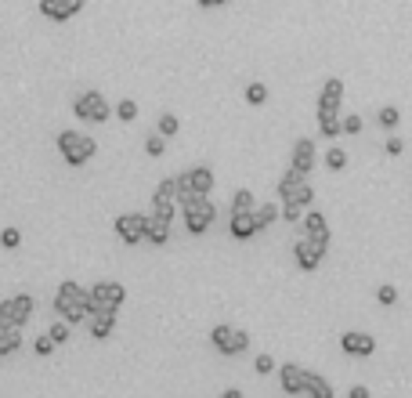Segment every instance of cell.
Listing matches in <instances>:
<instances>
[{"label": "cell", "mask_w": 412, "mask_h": 398, "mask_svg": "<svg viewBox=\"0 0 412 398\" xmlns=\"http://www.w3.org/2000/svg\"><path fill=\"white\" fill-rule=\"evenodd\" d=\"M83 301H87V290L80 286V283H73V279H65L62 286H58V293H55V311L65 319V322H83L87 319V308H83Z\"/></svg>", "instance_id": "obj_1"}, {"label": "cell", "mask_w": 412, "mask_h": 398, "mask_svg": "<svg viewBox=\"0 0 412 398\" xmlns=\"http://www.w3.org/2000/svg\"><path fill=\"white\" fill-rule=\"evenodd\" d=\"M58 152H62V159L69 166H83V163L94 159L98 141L91 134H80V131H62L58 134Z\"/></svg>", "instance_id": "obj_2"}, {"label": "cell", "mask_w": 412, "mask_h": 398, "mask_svg": "<svg viewBox=\"0 0 412 398\" xmlns=\"http://www.w3.org/2000/svg\"><path fill=\"white\" fill-rule=\"evenodd\" d=\"M123 301H127V286L123 283H94L91 290H87V301H83V308H87V319L94 315V311H101V308H123Z\"/></svg>", "instance_id": "obj_3"}, {"label": "cell", "mask_w": 412, "mask_h": 398, "mask_svg": "<svg viewBox=\"0 0 412 398\" xmlns=\"http://www.w3.org/2000/svg\"><path fill=\"white\" fill-rule=\"evenodd\" d=\"M181 211H185V228L192 236H203L217 218V206L210 203V196H192L188 203H181Z\"/></svg>", "instance_id": "obj_4"}, {"label": "cell", "mask_w": 412, "mask_h": 398, "mask_svg": "<svg viewBox=\"0 0 412 398\" xmlns=\"http://www.w3.org/2000/svg\"><path fill=\"white\" fill-rule=\"evenodd\" d=\"M73 113H76L83 123H108V116H113L116 109L105 101L101 91H83V94L73 101Z\"/></svg>", "instance_id": "obj_5"}, {"label": "cell", "mask_w": 412, "mask_h": 398, "mask_svg": "<svg viewBox=\"0 0 412 398\" xmlns=\"http://www.w3.org/2000/svg\"><path fill=\"white\" fill-rule=\"evenodd\" d=\"M113 228H116V236H120L127 246H138V243H145L148 214H120V218L113 221Z\"/></svg>", "instance_id": "obj_6"}, {"label": "cell", "mask_w": 412, "mask_h": 398, "mask_svg": "<svg viewBox=\"0 0 412 398\" xmlns=\"http://www.w3.org/2000/svg\"><path fill=\"white\" fill-rule=\"evenodd\" d=\"M300 236H308L311 243H318L322 250H329V225H325V214H318V211H308L300 218Z\"/></svg>", "instance_id": "obj_7"}, {"label": "cell", "mask_w": 412, "mask_h": 398, "mask_svg": "<svg viewBox=\"0 0 412 398\" xmlns=\"http://www.w3.org/2000/svg\"><path fill=\"white\" fill-rule=\"evenodd\" d=\"M293 257H297V268H300V271H315V268L322 264V257H325V250H322L318 243H311L308 236H300L297 246H293Z\"/></svg>", "instance_id": "obj_8"}, {"label": "cell", "mask_w": 412, "mask_h": 398, "mask_svg": "<svg viewBox=\"0 0 412 398\" xmlns=\"http://www.w3.org/2000/svg\"><path fill=\"white\" fill-rule=\"evenodd\" d=\"M228 232H232V239H239V243L253 239V236L260 232L253 211H232V214H228Z\"/></svg>", "instance_id": "obj_9"}, {"label": "cell", "mask_w": 412, "mask_h": 398, "mask_svg": "<svg viewBox=\"0 0 412 398\" xmlns=\"http://www.w3.org/2000/svg\"><path fill=\"white\" fill-rule=\"evenodd\" d=\"M80 8H83L80 0H40V15L48 22H69Z\"/></svg>", "instance_id": "obj_10"}, {"label": "cell", "mask_w": 412, "mask_h": 398, "mask_svg": "<svg viewBox=\"0 0 412 398\" xmlns=\"http://www.w3.org/2000/svg\"><path fill=\"white\" fill-rule=\"evenodd\" d=\"M340 348L343 355H358V359H369V355L376 351V341L369 337V333H358V329H347L340 337Z\"/></svg>", "instance_id": "obj_11"}, {"label": "cell", "mask_w": 412, "mask_h": 398, "mask_svg": "<svg viewBox=\"0 0 412 398\" xmlns=\"http://www.w3.org/2000/svg\"><path fill=\"white\" fill-rule=\"evenodd\" d=\"M87 329H91L94 341L113 337V329H116V308H101V311H94V315L87 319Z\"/></svg>", "instance_id": "obj_12"}, {"label": "cell", "mask_w": 412, "mask_h": 398, "mask_svg": "<svg viewBox=\"0 0 412 398\" xmlns=\"http://www.w3.org/2000/svg\"><path fill=\"white\" fill-rule=\"evenodd\" d=\"M304 381H308V369H300L297 362L278 366V384L286 395H304Z\"/></svg>", "instance_id": "obj_13"}, {"label": "cell", "mask_w": 412, "mask_h": 398, "mask_svg": "<svg viewBox=\"0 0 412 398\" xmlns=\"http://www.w3.org/2000/svg\"><path fill=\"white\" fill-rule=\"evenodd\" d=\"M293 171H300V174H311L315 171V141L311 138H297V145H293Z\"/></svg>", "instance_id": "obj_14"}, {"label": "cell", "mask_w": 412, "mask_h": 398, "mask_svg": "<svg viewBox=\"0 0 412 398\" xmlns=\"http://www.w3.org/2000/svg\"><path fill=\"white\" fill-rule=\"evenodd\" d=\"M340 101H343V80L329 76L322 83V94H318V109H340Z\"/></svg>", "instance_id": "obj_15"}, {"label": "cell", "mask_w": 412, "mask_h": 398, "mask_svg": "<svg viewBox=\"0 0 412 398\" xmlns=\"http://www.w3.org/2000/svg\"><path fill=\"white\" fill-rule=\"evenodd\" d=\"M145 243H148V246H166V243H170V221H163V218H152V214H148Z\"/></svg>", "instance_id": "obj_16"}, {"label": "cell", "mask_w": 412, "mask_h": 398, "mask_svg": "<svg viewBox=\"0 0 412 398\" xmlns=\"http://www.w3.org/2000/svg\"><path fill=\"white\" fill-rule=\"evenodd\" d=\"M318 134L322 138H340V109H318Z\"/></svg>", "instance_id": "obj_17"}, {"label": "cell", "mask_w": 412, "mask_h": 398, "mask_svg": "<svg viewBox=\"0 0 412 398\" xmlns=\"http://www.w3.org/2000/svg\"><path fill=\"white\" fill-rule=\"evenodd\" d=\"M304 181H308V174H300V171H293V166H290V171L278 178V199H293V192H297Z\"/></svg>", "instance_id": "obj_18"}, {"label": "cell", "mask_w": 412, "mask_h": 398, "mask_svg": "<svg viewBox=\"0 0 412 398\" xmlns=\"http://www.w3.org/2000/svg\"><path fill=\"white\" fill-rule=\"evenodd\" d=\"M304 395H311V398H333V384L325 381V376H318V373L308 369V381H304Z\"/></svg>", "instance_id": "obj_19"}, {"label": "cell", "mask_w": 412, "mask_h": 398, "mask_svg": "<svg viewBox=\"0 0 412 398\" xmlns=\"http://www.w3.org/2000/svg\"><path fill=\"white\" fill-rule=\"evenodd\" d=\"M253 218H257V228L264 232V228H271L282 218V206L278 203H260V206H253Z\"/></svg>", "instance_id": "obj_20"}, {"label": "cell", "mask_w": 412, "mask_h": 398, "mask_svg": "<svg viewBox=\"0 0 412 398\" xmlns=\"http://www.w3.org/2000/svg\"><path fill=\"white\" fill-rule=\"evenodd\" d=\"M188 174H192V188L199 196H210L213 192V171H210V166H192Z\"/></svg>", "instance_id": "obj_21"}, {"label": "cell", "mask_w": 412, "mask_h": 398, "mask_svg": "<svg viewBox=\"0 0 412 398\" xmlns=\"http://www.w3.org/2000/svg\"><path fill=\"white\" fill-rule=\"evenodd\" d=\"M163 203H178V181L173 178H163L152 192V206H163Z\"/></svg>", "instance_id": "obj_22"}, {"label": "cell", "mask_w": 412, "mask_h": 398, "mask_svg": "<svg viewBox=\"0 0 412 398\" xmlns=\"http://www.w3.org/2000/svg\"><path fill=\"white\" fill-rule=\"evenodd\" d=\"M0 322H8V326H26V322H22V315H18V304H15V297H4V301H0Z\"/></svg>", "instance_id": "obj_23"}, {"label": "cell", "mask_w": 412, "mask_h": 398, "mask_svg": "<svg viewBox=\"0 0 412 398\" xmlns=\"http://www.w3.org/2000/svg\"><path fill=\"white\" fill-rule=\"evenodd\" d=\"M376 123L383 131H398V123H402V113L395 109V106H383V109H376Z\"/></svg>", "instance_id": "obj_24"}, {"label": "cell", "mask_w": 412, "mask_h": 398, "mask_svg": "<svg viewBox=\"0 0 412 398\" xmlns=\"http://www.w3.org/2000/svg\"><path fill=\"white\" fill-rule=\"evenodd\" d=\"M246 348H250V333H246V329H235L232 341H228V348H225V355H228V359H235V355H243Z\"/></svg>", "instance_id": "obj_25"}, {"label": "cell", "mask_w": 412, "mask_h": 398, "mask_svg": "<svg viewBox=\"0 0 412 398\" xmlns=\"http://www.w3.org/2000/svg\"><path fill=\"white\" fill-rule=\"evenodd\" d=\"M232 333H235V326H225V322L213 326V329H210V344L225 355V348H228V341H232Z\"/></svg>", "instance_id": "obj_26"}, {"label": "cell", "mask_w": 412, "mask_h": 398, "mask_svg": "<svg viewBox=\"0 0 412 398\" xmlns=\"http://www.w3.org/2000/svg\"><path fill=\"white\" fill-rule=\"evenodd\" d=\"M246 101H250L253 109H260V106H264V101H268V87H264V83H260V80L246 83Z\"/></svg>", "instance_id": "obj_27"}, {"label": "cell", "mask_w": 412, "mask_h": 398, "mask_svg": "<svg viewBox=\"0 0 412 398\" xmlns=\"http://www.w3.org/2000/svg\"><path fill=\"white\" fill-rule=\"evenodd\" d=\"M304 211H308V206H300L297 199H282V221L286 225H300Z\"/></svg>", "instance_id": "obj_28"}, {"label": "cell", "mask_w": 412, "mask_h": 398, "mask_svg": "<svg viewBox=\"0 0 412 398\" xmlns=\"http://www.w3.org/2000/svg\"><path fill=\"white\" fill-rule=\"evenodd\" d=\"M156 131H159L163 138H173V134L181 131V120L173 116V113H163V116H159V123H156Z\"/></svg>", "instance_id": "obj_29"}, {"label": "cell", "mask_w": 412, "mask_h": 398, "mask_svg": "<svg viewBox=\"0 0 412 398\" xmlns=\"http://www.w3.org/2000/svg\"><path fill=\"white\" fill-rule=\"evenodd\" d=\"M325 166H329V171H343L347 166V152L340 149V145H329V149H325Z\"/></svg>", "instance_id": "obj_30"}, {"label": "cell", "mask_w": 412, "mask_h": 398, "mask_svg": "<svg viewBox=\"0 0 412 398\" xmlns=\"http://www.w3.org/2000/svg\"><path fill=\"white\" fill-rule=\"evenodd\" d=\"M173 181H178V206H181V203H188L192 196H199V192L192 188V174H188V171H185V174H178Z\"/></svg>", "instance_id": "obj_31"}, {"label": "cell", "mask_w": 412, "mask_h": 398, "mask_svg": "<svg viewBox=\"0 0 412 398\" xmlns=\"http://www.w3.org/2000/svg\"><path fill=\"white\" fill-rule=\"evenodd\" d=\"M253 206H257V199H253L250 188H239V192L232 196V211H253Z\"/></svg>", "instance_id": "obj_32"}, {"label": "cell", "mask_w": 412, "mask_h": 398, "mask_svg": "<svg viewBox=\"0 0 412 398\" xmlns=\"http://www.w3.org/2000/svg\"><path fill=\"white\" fill-rule=\"evenodd\" d=\"M145 152L152 156V159H159L163 152H166V138L156 131V134H152V138H145Z\"/></svg>", "instance_id": "obj_33"}, {"label": "cell", "mask_w": 412, "mask_h": 398, "mask_svg": "<svg viewBox=\"0 0 412 398\" xmlns=\"http://www.w3.org/2000/svg\"><path fill=\"white\" fill-rule=\"evenodd\" d=\"M116 116H120L123 123H134V120H138V101H134V98H123L120 106H116Z\"/></svg>", "instance_id": "obj_34"}, {"label": "cell", "mask_w": 412, "mask_h": 398, "mask_svg": "<svg viewBox=\"0 0 412 398\" xmlns=\"http://www.w3.org/2000/svg\"><path fill=\"white\" fill-rule=\"evenodd\" d=\"M15 304H18V315H22V322H29V319H33V308H36V301L29 297V293H15Z\"/></svg>", "instance_id": "obj_35"}, {"label": "cell", "mask_w": 412, "mask_h": 398, "mask_svg": "<svg viewBox=\"0 0 412 398\" xmlns=\"http://www.w3.org/2000/svg\"><path fill=\"white\" fill-rule=\"evenodd\" d=\"M69 329H73V322H65V319H58V322H51V341L55 344H65V341H69Z\"/></svg>", "instance_id": "obj_36"}, {"label": "cell", "mask_w": 412, "mask_h": 398, "mask_svg": "<svg viewBox=\"0 0 412 398\" xmlns=\"http://www.w3.org/2000/svg\"><path fill=\"white\" fill-rule=\"evenodd\" d=\"M376 301H380L383 308H390V304H398V286H390V283H383V286L376 290Z\"/></svg>", "instance_id": "obj_37"}, {"label": "cell", "mask_w": 412, "mask_h": 398, "mask_svg": "<svg viewBox=\"0 0 412 398\" xmlns=\"http://www.w3.org/2000/svg\"><path fill=\"white\" fill-rule=\"evenodd\" d=\"M55 348H58V344L51 341V333H43V337H36V341H33V351L40 355V359H48V355H51Z\"/></svg>", "instance_id": "obj_38"}, {"label": "cell", "mask_w": 412, "mask_h": 398, "mask_svg": "<svg viewBox=\"0 0 412 398\" xmlns=\"http://www.w3.org/2000/svg\"><path fill=\"white\" fill-rule=\"evenodd\" d=\"M18 243H22L18 228H4V232H0V246H4V250H18Z\"/></svg>", "instance_id": "obj_39"}, {"label": "cell", "mask_w": 412, "mask_h": 398, "mask_svg": "<svg viewBox=\"0 0 412 398\" xmlns=\"http://www.w3.org/2000/svg\"><path fill=\"white\" fill-rule=\"evenodd\" d=\"M362 127H365V123H362V116H355V113L340 120V131H343V134H362Z\"/></svg>", "instance_id": "obj_40"}, {"label": "cell", "mask_w": 412, "mask_h": 398, "mask_svg": "<svg viewBox=\"0 0 412 398\" xmlns=\"http://www.w3.org/2000/svg\"><path fill=\"white\" fill-rule=\"evenodd\" d=\"M293 199H297L300 206H311V203H315V188H311L308 181H304V185L297 188V192H293Z\"/></svg>", "instance_id": "obj_41"}, {"label": "cell", "mask_w": 412, "mask_h": 398, "mask_svg": "<svg viewBox=\"0 0 412 398\" xmlns=\"http://www.w3.org/2000/svg\"><path fill=\"white\" fill-rule=\"evenodd\" d=\"M152 218L173 221V218H178V203H163V206H152Z\"/></svg>", "instance_id": "obj_42"}, {"label": "cell", "mask_w": 412, "mask_h": 398, "mask_svg": "<svg viewBox=\"0 0 412 398\" xmlns=\"http://www.w3.org/2000/svg\"><path fill=\"white\" fill-rule=\"evenodd\" d=\"M253 369H257L260 376H268V373L275 369V359H271V355H257V359H253Z\"/></svg>", "instance_id": "obj_43"}, {"label": "cell", "mask_w": 412, "mask_h": 398, "mask_svg": "<svg viewBox=\"0 0 412 398\" xmlns=\"http://www.w3.org/2000/svg\"><path fill=\"white\" fill-rule=\"evenodd\" d=\"M402 152H405V141L390 134V138H387V156H402Z\"/></svg>", "instance_id": "obj_44"}, {"label": "cell", "mask_w": 412, "mask_h": 398, "mask_svg": "<svg viewBox=\"0 0 412 398\" xmlns=\"http://www.w3.org/2000/svg\"><path fill=\"white\" fill-rule=\"evenodd\" d=\"M347 398H369V388L365 384H355L351 391H347Z\"/></svg>", "instance_id": "obj_45"}, {"label": "cell", "mask_w": 412, "mask_h": 398, "mask_svg": "<svg viewBox=\"0 0 412 398\" xmlns=\"http://www.w3.org/2000/svg\"><path fill=\"white\" fill-rule=\"evenodd\" d=\"M195 4H199V8H206V11H210V8H221V4H228V0H195Z\"/></svg>", "instance_id": "obj_46"}, {"label": "cell", "mask_w": 412, "mask_h": 398, "mask_svg": "<svg viewBox=\"0 0 412 398\" xmlns=\"http://www.w3.org/2000/svg\"><path fill=\"white\" fill-rule=\"evenodd\" d=\"M0 359H4V348H0Z\"/></svg>", "instance_id": "obj_47"}, {"label": "cell", "mask_w": 412, "mask_h": 398, "mask_svg": "<svg viewBox=\"0 0 412 398\" xmlns=\"http://www.w3.org/2000/svg\"><path fill=\"white\" fill-rule=\"evenodd\" d=\"M80 4H83V0H80Z\"/></svg>", "instance_id": "obj_48"}]
</instances>
